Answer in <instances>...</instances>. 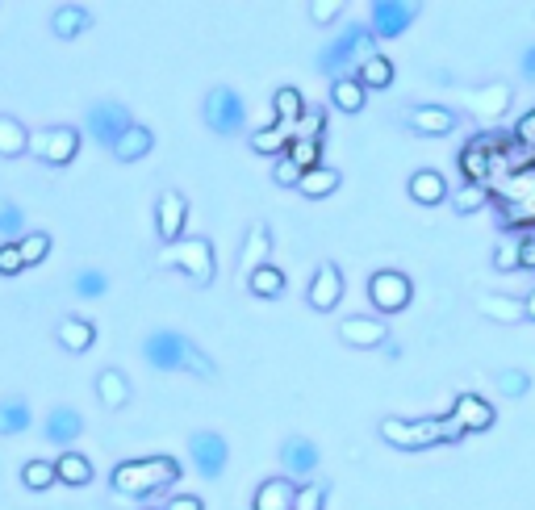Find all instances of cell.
<instances>
[{
  "label": "cell",
  "mask_w": 535,
  "mask_h": 510,
  "mask_svg": "<svg viewBox=\"0 0 535 510\" xmlns=\"http://www.w3.org/2000/svg\"><path fill=\"white\" fill-rule=\"evenodd\" d=\"M143 356L159 373H193L197 381H218V364L180 331H155L143 343Z\"/></svg>",
  "instance_id": "6da1fadb"
},
{
  "label": "cell",
  "mask_w": 535,
  "mask_h": 510,
  "mask_svg": "<svg viewBox=\"0 0 535 510\" xmlns=\"http://www.w3.org/2000/svg\"><path fill=\"white\" fill-rule=\"evenodd\" d=\"M322 130H327V109H306V118L293 126V138H310V143H322Z\"/></svg>",
  "instance_id": "ee69618b"
},
{
  "label": "cell",
  "mask_w": 535,
  "mask_h": 510,
  "mask_svg": "<svg viewBox=\"0 0 535 510\" xmlns=\"http://www.w3.org/2000/svg\"><path fill=\"white\" fill-rule=\"evenodd\" d=\"M80 435H84V414L72 410V406H55L51 419H46V439L59 444V448H67V444H76Z\"/></svg>",
  "instance_id": "7402d4cb"
},
{
  "label": "cell",
  "mask_w": 535,
  "mask_h": 510,
  "mask_svg": "<svg viewBox=\"0 0 535 510\" xmlns=\"http://www.w3.org/2000/svg\"><path fill=\"white\" fill-rule=\"evenodd\" d=\"M84 122H88V134L97 138L101 147H109V151L118 147V138L134 126L130 109H126V105H118V101H97V105L88 109V118H84Z\"/></svg>",
  "instance_id": "9c48e42d"
},
{
  "label": "cell",
  "mask_w": 535,
  "mask_h": 510,
  "mask_svg": "<svg viewBox=\"0 0 535 510\" xmlns=\"http://www.w3.org/2000/svg\"><path fill=\"white\" fill-rule=\"evenodd\" d=\"M368 301L377 314H402L414 301V281L398 268H381V272H372V281H368Z\"/></svg>",
  "instance_id": "52a82bcc"
},
{
  "label": "cell",
  "mask_w": 535,
  "mask_h": 510,
  "mask_svg": "<svg viewBox=\"0 0 535 510\" xmlns=\"http://www.w3.org/2000/svg\"><path fill=\"white\" fill-rule=\"evenodd\" d=\"M364 101H368V88H364L356 76L331 80V105H335L339 113H364Z\"/></svg>",
  "instance_id": "83f0119b"
},
{
  "label": "cell",
  "mask_w": 535,
  "mask_h": 510,
  "mask_svg": "<svg viewBox=\"0 0 535 510\" xmlns=\"http://www.w3.org/2000/svg\"><path fill=\"white\" fill-rule=\"evenodd\" d=\"M368 13H372L368 26H372V34H377V38H402L423 9H418L414 0H377Z\"/></svg>",
  "instance_id": "30bf717a"
},
{
  "label": "cell",
  "mask_w": 535,
  "mask_h": 510,
  "mask_svg": "<svg viewBox=\"0 0 535 510\" xmlns=\"http://www.w3.org/2000/svg\"><path fill=\"white\" fill-rule=\"evenodd\" d=\"M519 268V239H502L494 247V272H515Z\"/></svg>",
  "instance_id": "bcb514c9"
},
{
  "label": "cell",
  "mask_w": 535,
  "mask_h": 510,
  "mask_svg": "<svg viewBox=\"0 0 535 510\" xmlns=\"http://www.w3.org/2000/svg\"><path fill=\"white\" fill-rule=\"evenodd\" d=\"M306 97H301V92L293 88V84H285V88H276L272 92V113H276V126H297L301 118H306Z\"/></svg>",
  "instance_id": "4316f807"
},
{
  "label": "cell",
  "mask_w": 535,
  "mask_h": 510,
  "mask_svg": "<svg viewBox=\"0 0 535 510\" xmlns=\"http://www.w3.org/2000/svg\"><path fill=\"white\" fill-rule=\"evenodd\" d=\"M147 510H155V506H147Z\"/></svg>",
  "instance_id": "9f6ffc18"
},
{
  "label": "cell",
  "mask_w": 535,
  "mask_h": 510,
  "mask_svg": "<svg viewBox=\"0 0 535 510\" xmlns=\"http://www.w3.org/2000/svg\"><path fill=\"white\" fill-rule=\"evenodd\" d=\"M34 414H30V402L17 398V393H9V398H0V435H21L30 431Z\"/></svg>",
  "instance_id": "f1b7e54d"
},
{
  "label": "cell",
  "mask_w": 535,
  "mask_h": 510,
  "mask_svg": "<svg viewBox=\"0 0 535 510\" xmlns=\"http://www.w3.org/2000/svg\"><path fill=\"white\" fill-rule=\"evenodd\" d=\"M76 293H80V297H105V293H109V276H105L101 268L76 272Z\"/></svg>",
  "instance_id": "7bdbcfd3"
},
{
  "label": "cell",
  "mask_w": 535,
  "mask_h": 510,
  "mask_svg": "<svg viewBox=\"0 0 535 510\" xmlns=\"http://www.w3.org/2000/svg\"><path fill=\"white\" fill-rule=\"evenodd\" d=\"M498 389L506 393V398H523V393L531 389V377L523 373V368H502V373H498Z\"/></svg>",
  "instance_id": "f6af8a7d"
},
{
  "label": "cell",
  "mask_w": 535,
  "mask_h": 510,
  "mask_svg": "<svg viewBox=\"0 0 535 510\" xmlns=\"http://www.w3.org/2000/svg\"><path fill=\"white\" fill-rule=\"evenodd\" d=\"M21 260H26V268H34V264H42L46 255H51V235H46V230H30V235H21Z\"/></svg>",
  "instance_id": "f35d334b"
},
{
  "label": "cell",
  "mask_w": 535,
  "mask_h": 510,
  "mask_svg": "<svg viewBox=\"0 0 535 510\" xmlns=\"http://www.w3.org/2000/svg\"><path fill=\"white\" fill-rule=\"evenodd\" d=\"M164 510H205V502H201L197 494H176V498H172Z\"/></svg>",
  "instance_id": "f5cc1de1"
},
{
  "label": "cell",
  "mask_w": 535,
  "mask_h": 510,
  "mask_svg": "<svg viewBox=\"0 0 535 510\" xmlns=\"http://www.w3.org/2000/svg\"><path fill=\"white\" fill-rule=\"evenodd\" d=\"M289 159H293L301 172H314V168H322V143H310V138H293Z\"/></svg>",
  "instance_id": "ab89813d"
},
{
  "label": "cell",
  "mask_w": 535,
  "mask_h": 510,
  "mask_svg": "<svg viewBox=\"0 0 535 510\" xmlns=\"http://www.w3.org/2000/svg\"><path fill=\"white\" fill-rule=\"evenodd\" d=\"M515 143H523V147L535 151V109H527L523 118L515 122Z\"/></svg>",
  "instance_id": "f907efd6"
},
{
  "label": "cell",
  "mask_w": 535,
  "mask_h": 510,
  "mask_svg": "<svg viewBox=\"0 0 535 510\" xmlns=\"http://www.w3.org/2000/svg\"><path fill=\"white\" fill-rule=\"evenodd\" d=\"M281 460H285V473L289 477H314L318 473V444H310L306 435H289L285 444H281Z\"/></svg>",
  "instance_id": "d6986e66"
},
{
  "label": "cell",
  "mask_w": 535,
  "mask_h": 510,
  "mask_svg": "<svg viewBox=\"0 0 535 510\" xmlns=\"http://www.w3.org/2000/svg\"><path fill=\"white\" fill-rule=\"evenodd\" d=\"M381 439L389 448H402V452H423V448H439V444H456L469 431H464L452 414H439V419H385Z\"/></svg>",
  "instance_id": "3957f363"
},
{
  "label": "cell",
  "mask_w": 535,
  "mask_h": 510,
  "mask_svg": "<svg viewBox=\"0 0 535 510\" xmlns=\"http://www.w3.org/2000/svg\"><path fill=\"white\" fill-rule=\"evenodd\" d=\"M452 419L464 427V431H490L498 410L481 398V393H460V398L452 402Z\"/></svg>",
  "instance_id": "ac0fdd59"
},
{
  "label": "cell",
  "mask_w": 535,
  "mask_h": 510,
  "mask_svg": "<svg viewBox=\"0 0 535 510\" xmlns=\"http://www.w3.org/2000/svg\"><path fill=\"white\" fill-rule=\"evenodd\" d=\"M176 481H180V460L164 456V452L122 460V465H113V473H109L113 494H122V498H151L159 490H172Z\"/></svg>",
  "instance_id": "7a4b0ae2"
},
{
  "label": "cell",
  "mask_w": 535,
  "mask_h": 510,
  "mask_svg": "<svg viewBox=\"0 0 535 510\" xmlns=\"http://www.w3.org/2000/svg\"><path fill=\"white\" fill-rule=\"evenodd\" d=\"M17 272H26L21 247L17 243H0V276H17Z\"/></svg>",
  "instance_id": "c3c4849f"
},
{
  "label": "cell",
  "mask_w": 535,
  "mask_h": 510,
  "mask_svg": "<svg viewBox=\"0 0 535 510\" xmlns=\"http://www.w3.org/2000/svg\"><path fill=\"white\" fill-rule=\"evenodd\" d=\"M97 398L105 410H122L130 402V377L122 373V368H101L97 377Z\"/></svg>",
  "instance_id": "484cf974"
},
{
  "label": "cell",
  "mask_w": 535,
  "mask_h": 510,
  "mask_svg": "<svg viewBox=\"0 0 535 510\" xmlns=\"http://www.w3.org/2000/svg\"><path fill=\"white\" fill-rule=\"evenodd\" d=\"M523 301H527V318H531V322H535V289H531V293H527V297H523Z\"/></svg>",
  "instance_id": "11a10c76"
},
{
  "label": "cell",
  "mask_w": 535,
  "mask_h": 510,
  "mask_svg": "<svg viewBox=\"0 0 535 510\" xmlns=\"http://www.w3.org/2000/svg\"><path fill=\"white\" fill-rule=\"evenodd\" d=\"M55 477H59V485H88V481H92V460L67 448V452L55 460Z\"/></svg>",
  "instance_id": "e575fe53"
},
{
  "label": "cell",
  "mask_w": 535,
  "mask_h": 510,
  "mask_svg": "<svg viewBox=\"0 0 535 510\" xmlns=\"http://www.w3.org/2000/svg\"><path fill=\"white\" fill-rule=\"evenodd\" d=\"M519 268L535 272V235H523L519 239Z\"/></svg>",
  "instance_id": "816d5d0a"
},
{
  "label": "cell",
  "mask_w": 535,
  "mask_h": 510,
  "mask_svg": "<svg viewBox=\"0 0 535 510\" xmlns=\"http://www.w3.org/2000/svg\"><path fill=\"white\" fill-rule=\"evenodd\" d=\"M368 55H377V34H372V26H364V21H352V26H343L339 38L331 46H322V55H318V67L327 76H356V67L368 59Z\"/></svg>",
  "instance_id": "277c9868"
},
{
  "label": "cell",
  "mask_w": 535,
  "mask_h": 510,
  "mask_svg": "<svg viewBox=\"0 0 535 510\" xmlns=\"http://www.w3.org/2000/svg\"><path fill=\"white\" fill-rule=\"evenodd\" d=\"M464 105H469V113H477V118L494 122V118H502V113L510 109V84L494 80L485 88H469V92H464Z\"/></svg>",
  "instance_id": "2e32d148"
},
{
  "label": "cell",
  "mask_w": 535,
  "mask_h": 510,
  "mask_svg": "<svg viewBox=\"0 0 535 510\" xmlns=\"http://www.w3.org/2000/svg\"><path fill=\"white\" fill-rule=\"evenodd\" d=\"M247 289H251L255 297H281V293L289 289V281H285V272L276 268V264H264V268L247 281Z\"/></svg>",
  "instance_id": "8d00e7d4"
},
{
  "label": "cell",
  "mask_w": 535,
  "mask_h": 510,
  "mask_svg": "<svg viewBox=\"0 0 535 510\" xmlns=\"http://www.w3.org/2000/svg\"><path fill=\"white\" fill-rule=\"evenodd\" d=\"M456 126H460V113L448 109V105H418V109H410V130L414 134L439 138V134H452Z\"/></svg>",
  "instance_id": "ffe728a7"
},
{
  "label": "cell",
  "mask_w": 535,
  "mask_h": 510,
  "mask_svg": "<svg viewBox=\"0 0 535 510\" xmlns=\"http://www.w3.org/2000/svg\"><path fill=\"white\" fill-rule=\"evenodd\" d=\"M339 184H343V176L335 172V168H314V172H306L301 176V184H297V193L301 197H310V201H322V197H331V193H339Z\"/></svg>",
  "instance_id": "d6a6232c"
},
{
  "label": "cell",
  "mask_w": 535,
  "mask_h": 510,
  "mask_svg": "<svg viewBox=\"0 0 535 510\" xmlns=\"http://www.w3.org/2000/svg\"><path fill=\"white\" fill-rule=\"evenodd\" d=\"M268 255H272V230H268V222H255L247 230V239H243V251H239V276H243V285L268 264Z\"/></svg>",
  "instance_id": "9a60e30c"
},
{
  "label": "cell",
  "mask_w": 535,
  "mask_h": 510,
  "mask_svg": "<svg viewBox=\"0 0 535 510\" xmlns=\"http://www.w3.org/2000/svg\"><path fill=\"white\" fill-rule=\"evenodd\" d=\"M301 176H306V172H301V168L293 164L289 155H281V159H276V168H272V180L281 184V189H297V184H301Z\"/></svg>",
  "instance_id": "7dc6e473"
},
{
  "label": "cell",
  "mask_w": 535,
  "mask_h": 510,
  "mask_svg": "<svg viewBox=\"0 0 535 510\" xmlns=\"http://www.w3.org/2000/svg\"><path fill=\"white\" fill-rule=\"evenodd\" d=\"M306 301H310L318 314H331L339 301H343V272H339L335 260H322V264L314 268V281H310V289H306Z\"/></svg>",
  "instance_id": "4fadbf2b"
},
{
  "label": "cell",
  "mask_w": 535,
  "mask_h": 510,
  "mask_svg": "<svg viewBox=\"0 0 535 510\" xmlns=\"http://www.w3.org/2000/svg\"><path fill=\"white\" fill-rule=\"evenodd\" d=\"M151 147H155V134H151V126H130L122 138H118V147H113V155L122 159V164H134V159H143V155H151Z\"/></svg>",
  "instance_id": "4dcf8cb0"
},
{
  "label": "cell",
  "mask_w": 535,
  "mask_h": 510,
  "mask_svg": "<svg viewBox=\"0 0 535 510\" xmlns=\"http://www.w3.org/2000/svg\"><path fill=\"white\" fill-rule=\"evenodd\" d=\"M21 230H26V214L13 201H0V235L5 243H21Z\"/></svg>",
  "instance_id": "60d3db41"
},
{
  "label": "cell",
  "mask_w": 535,
  "mask_h": 510,
  "mask_svg": "<svg viewBox=\"0 0 535 510\" xmlns=\"http://www.w3.org/2000/svg\"><path fill=\"white\" fill-rule=\"evenodd\" d=\"M327 494H331V481H306L293 510H322V506H327Z\"/></svg>",
  "instance_id": "b9f144b4"
},
{
  "label": "cell",
  "mask_w": 535,
  "mask_h": 510,
  "mask_svg": "<svg viewBox=\"0 0 535 510\" xmlns=\"http://www.w3.org/2000/svg\"><path fill=\"white\" fill-rule=\"evenodd\" d=\"M519 72H523V80H527V84H535V42H531L527 51H523V59H519Z\"/></svg>",
  "instance_id": "db71d44e"
},
{
  "label": "cell",
  "mask_w": 535,
  "mask_h": 510,
  "mask_svg": "<svg viewBox=\"0 0 535 510\" xmlns=\"http://www.w3.org/2000/svg\"><path fill=\"white\" fill-rule=\"evenodd\" d=\"M184 222H189V201H184V193L176 189H164L155 201V230L159 239H164L168 247H176L184 239Z\"/></svg>",
  "instance_id": "7c38bea8"
},
{
  "label": "cell",
  "mask_w": 535,
  "mask_h": 510,
  "mask_svg": "<svg viewBox=\"0 0 535 510\" xmlns=\"http://www.w3.org/2000/svg\"><path fill=\"white\" fill-rule=\"evenodd\" d=\"M301 485L293 477H268L260 481V490L251 494V510H293Z\"/></svg>",
  "instance_id": "e0dca14e"
},
{
  "label": "cell",
  "mask_w": 535,
  "mask_h": 510,
  "mask_svg": "<svg viewBox=\"0 0 535 510\" xmlns=\"http://www.w3.org/2000/svg\"><path fill=\"white\" fill-rule=\"evenodd\" d=\"M393 76H398V72H393V63L377 51V55H368L360 67H356V80L368 88V92H385V88H393Z\"/></svg>",
  "instance_id": "f546056e"
},
{
  "label": "cell",
  "mask_w": 535,
  "mask_h": 510,
  "mask_svg": "<svg viewBox=\"0 0 535 510\" xmlns=\"http://www.w3.org/2000/svg\"><path fill=\"white\" fill-rule=\"evenodd\" d=\"M189 456H193V465L205 481H218L226 473V460H230V448H226V439L218 431H197L189 439Z\"/></svg>",
  "instance_id": "8fae6325"
},
{
  "label": "cell",
  "mask_w": 535,
  "mask_h": 510,
  "mask_svg": "<svg viewBox=\"0 0 535 510\" xmlns=\"http://www.w3.org/2000/svg\"><path fill=\"white\" fill-rule=\"evenodd\" d=\"M159 268H180L184 276H193V285L214 281V243L205 235H184L176 247H164L155 255Z\"/></svg>",
  "instance_id": "5b68a950"
},
{
  "label": "cell",
  "mask_w": 535,
  "mask_h": 510,
  "mask_svg": "<svg viewBox=\"0 0 535 510\" xmlns=\"http://www.w3.org/2000/svg\"><path fill=\"white\" fill-rule=\"evenodd\" d=\"M490 201H494V193L485 189V184H469V180H464L460 189H452V210H456V214H477V210H485Z\"/></svg>",
  "instance_id": "d590c367"
},
{
  "label": "cell",
  "mask_w": 535,
  "mask_h": 510,
  "mask_svg": "<svg viewBox=\"0 0 535 510\" xmlns=\"http://www.w3.org/2000/svg\"><path fill=\"white\" fill-rule=\"evenodd\" d=\"M201 118H205V126L214 130V134L230 138V134H239V130L247 126V105H243V97H239V92L230 88V84H218V88L205 92Z\"/></svg>",
  "instance_id": "8992f818"
},
{
  "label": "cell",
  "mask_w": 535,
  "mask_h": 510,
  "mask_svg": "<svg viewBox=\"0 0 535 510\" xmlns=\"http://www.w3.org/2000/svg\"><path fill=\"white\" fill-rule=\"evenodd\" d=\"M343 13V0H314L310 5V17H314V26H331V21Z\"/></svg>",
  "instance_id": "681fc988"
},
{
  "label": "cell",
  "mask_w": 535,
  "mask_h": 510,
  "mask_svg": "<svg viewBox=\"0 0 535 510\" xmlns=\"http://www.w3.org/2000/svg\"><path fill=\"white\" fill-rule=\"evenodd\" d=\"M293 147V130L289 126H264V130H251V151L260 155H289Z\"/></svg>",
  "instance_id": "836d02e7"
},
{
  "label": "cell",
  "mask_w": 535,
  "mask_h": 510,
  "mask_svg": "<svg viewBox=\"0 0 535 510\" xmlns=\"http://www.w3.org/2000/svg\"><path fill=\"white\" fill-rule=\"evenodd\" d=\"M30 130L21 126L17 118H9V113H0V159H17L30 151Z\"/></svg>",
  "instance_id": "1f68e13d"
},
{
  "label": "cell",
  "mask_w": 535,
  "mask_h": 510,
  "mask_svg": "<svg viewBox=\"0 0 535 510\" xmlns=\"http://www.w3.org/2000/svg\"><path fill=\"white\" fill-rule=\"evenodd\" d=\"M59 477H55V465L51 460H26V465H21V485H26V490H34V494H42V490H51Z\"/></svg>",
  "instance_id": "74e56055"
},
{
  "label": "cell",
  "mask_w": 535,
  "mask_h": 510,
  "mask_svg": "<svg viewBox=\"0 0 535 510\" xmlns=\"http://www.w3.org/2000/svg\"><path fill=\"white\" fill-rule=\"evenodd\" d=\"M410 197L418 201V205H444L448 201V180L439 176L435 168H418L414 176H410Z\"/></svg>",
  "instance_id": "d4e9b609"
},
{
  "label": "cell",
  "mask_w": 535,
  "mask_h": 510,
  "mask_svg": "<svg viewBox=\"0 0 535 510\" xmlns=\"http://www.w3.org/2000/svg\"><path fill=\"white\" fill-rule=\"evenodd\" d=\"M88 26H92V13H88L84 5H59V9L51 13V34H55L59 42H76Z\"/></svg>",
  "instance_id": "cb8c5ba5"
},
{
  "label": "cell",
  "mask_w": 535,
  "mask_h": 510,
  "mask_svg": "<svg viewBox=\"0 0 535 510\" xmlns=\"http://www.w3.org/2000/svg\"><path fill=\"white\" fill-rule=\"evenodd\" d=\"M477 310L490 318V322H523L527 318V301H519V297H510V293H481L477 297Z\"/></svg>",
  "instance_id": "603a6c76"
},
{
  "label": "cell",
  "mask_w": 535,
  "mask_h": 510,
  "mask_svg": "<svg viewBox=\"0 0 535 510\" xmlns=\"http://www.w3.org/2000/svg\"><path fill=\"white\" fill-rule=\"evenodd\" d=\"M55 339H59L63 352L80 356V352H92V343H97V327H92L88 318H80V314H67V318H59Z\"/></svg>",
  "instance_id": "44dd1931"
},
{
  "label": "cell",
  "mask_w": 535,
  "mask_h": 510,
  "mask_svg": "<svg viewBox=\"0 0 535 510\" xmlns=\"http://www.w3.org/2000/svg\"><path fill=\"white\" fill-rule=\"evenodd\" d=\"M339 339L356 352H368V347H381L389 343V327L381 318H368V314H356V318H343L339 322Z\"/></svg>",
  "instance_id": "5bb4252c"
},
{
  "label": "cell",
  "mask_w": 535,
  "mask_h": 510,
  "mask_svg": "<svg viewBox=\"0 0 535 510\" xmlns=\"http://www.w3.org/2000/svg\"><path fill=\"white\" fill-rule=\"evenodd\" d=\"M30 155L42 159V164H51V168L72 164L80 155V130L76 126H42L30 138Z\"/></svg>",
  "instance_id": "ba28073f"
}]
</instances>
